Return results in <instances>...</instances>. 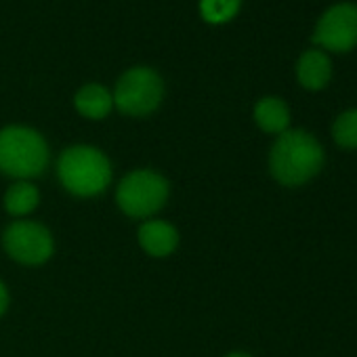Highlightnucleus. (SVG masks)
<instances>
[{
    "mask_svg": "<svg viewBox=\"0 0 357 357\" xmlns=\"http://www.w3.org/2000/svg\"><path fill=\"white\" fill-rule=\"evenodd\" d=\"M112 162L93 145H72L59 153L57 178L66 192L76 198H95L112 183Z\"/></svg>",
    "mask_w": 357,
    "mask_h": 357,
    "instance_id": "f03ea898",
    "label": "nucleus"
},
{
    "mask_svg": "<svg viewBox=\"0 0 357 357\" xmlns=\"http://www.w3.org/2000/svg\"><path fill=\"white\" fill-rule=\"evenodd\" d=\"M321 143L303 128H288L278 135L269 151V172L284 188H301L324 166Z\"/></svg>",
    "mask_w": 357,
    "mask_h": 357,
    "instance_id": "f257e3e1",
    "label": "nucleus"
},
{
    "mask_svg": "<svg viewBox=\"0 0 357 357\" xmlns=\"http://www.w3.org/2000/svg\"><path fill=\"white\" fill-rule=\"evenodd\" d=\"M3 248L15 263L38 267L53 257L55 240L49 227H45L43 223L17 219L3 231Z\"/></svg>",
    "mask_w": 357,
    "mask_h": 357,
    "instance_id": "423d86ee",
    "label": "nucleus"
},
{
    "mask_svg": "<svg viewBox=\"0 0 357 357\" xmlns=\"http://www.w3.org/2000/svg\"><path fill=\"white\" fill-rule=\"evenodd\" d=\"M9 305H11L9 288H7V284H5L3 280H0V315H5V313H7Z\"/></svg>",
    "mask_w": 357,
    "mask_h": 357,
    "instance_id": "2eb2a0df",
    "label": "nucleus"
},
{
    "mask_svg": "<svg viewBox=\"0 0 357 357\" xmlns=\"http://www.w3.org/2000/svg\"><path fill=\"white\" fill-rule=\"evenodd\" d=\"M242 7V0H200V17L211 26H221L231 22Z\"/></svg>",
    "mask_w": 357,
    "mask_h": 357,
    "instance_id": "ddd939ff",
    "label": "nucleus"
},
{
    "mask_svg": "<svg viewBox=\"0 0 357 357\" xmlns=\"http://www.w3.org/2000/svg\"><path fill=\"white\" fill-rule=\"evenodd\" d=\"M5 211L15 217V219H24L30 213H34L40 204V192L32 181H15L7 194H5Z\"/></svg>",
    "mask_w": 357,
    "mask_h": 357,
    "instance_id": "f8f14e48",
    "label": "nucleus"
},
{
    "mask_svg": "<svg viewBox=\"0 0 357 357\" xmlns=\"http://www.w3.org/2000/svg\"><path fill=\"white\" fill-rule=\"evenodd\" d=\"M225 357H252V355L246 353V351H231V353H227Z\"/></svg>",
    "mask_w": 357,
    "mask_h": 357,
    "instance_id": "dca6fc26",
    "label": "nucleus"
},
{
    "mask_svg": "<svg viewBox=\"0 0 357 357\" xmlns=\"http://www.w3.org/2000/svg\"><path fill=\"white\" fill-rule=\"evenodd\" d=\"M74 107L86 120H103L114 109V95L103 84L91 82L78 89L74 95Z\"/></svg>",
    "mask_w": 357,
    "mask_h": 357,
    "instance_id": "9d476101",
    "label": "nucleus"
},
{
    "mask_svg": "<svg viewBox=\"0 0 357 357\" xmlns=\"http://www.w3.org/2000/svg\"><path fill=\"white\" fill-rule=\"evenodd\" d=\"M332 137L342 149H357V109H347L334 120Z\"/></svg>",
    "mask_w": 357,
    "mask_h": 357,
    "instance_id": "4468645a",
    "label": "nucleus"
},
{
    "mask_svg": "<svg viewBox=\"0 0 357 357\" xmlns=\"http://www.w3.org/2000/svg\"><path fill=\"white\" fill-rule=\"evenodd\" d=\"M255 122L263 132L282 135L290 126V109L278 97H263L255 105Z\"/></svg>",
    "mask_w": 357,
    "mask_h": 357,
    "instance_id": "9b49d317",
    "label": "nucleus"
},
{
    "mask_svg": "<svg viewBox=\"0 0 357 357\" xmlns=\"http://www.w3.org/2000/svg\"><path fill=\"white\" fill-rule=\"evenodd\" d=\"M51 162V151L47 139L30 126L11 124L0 128V172L30 181L40 176Z\"/></svg>",
    "mask_w": 357,
    "mask_h": 357,
    "instance_id": "7ed1b4c3",
    "label": "nucleus"
},
{
    "mask_svg": "<svg viewBox=\"0 0 357 357\" xmlns=\"http://www.w3.org/2000/svg\"><path fill=\"white\" fill-rule=\"evenodd\" d=\"M313 43L326 51L347 53L357 47V5L338 3L317 22Z\"/></svg>",
    "mask_w": 357,
    "mask_h": 357,
    "instance_id": "0eeeda50",
    "label": "nucleus"
},
{
    "mask_svg": "<svg viewBox=\"0 0 357 357\" xmlns=\"http://www.w3.org/2000/svg\"><path fill=\"white\" fill-rule=\"evenodd\" d=\"M178 231L172 223L162 219H147L141 223L137 242L145 255L153 259H166L178 248Z\"/></svg>",
    "mask_w": 357,
    "mask_h": 357,
    "instance_id": "6e6552de",
    "label": "nucleus"
},
{
    "mask_svg": "<svg viewBox=\"0 0 357 357\" xmlns=\"http://www.w3.org/2000/svg\"><path fill=\"white\" fill-rule=\"evenodd\" d=\"M296 78L307 91H321L332 78V63L319 49L305 51L296 63Z\"/></svg>",
    "mask_w": 357,
    "mask_h": 357,
    "instance_id": "1a4fd4ad",
    "label": "nucleus"
},
{
    "mask_svg": "<svg viewBox=\"0 0 357 357\" xmlns=\"http://www.w3.org/2000/svg\"><path fill=\"white\" fill-rule=\"evenodd\" d=\"M114 107L130 118L153 114L164 101V80L153 68L137 66L126 70L114 89Z\"/></svg>",
    "mask_w": 357,
    "mask_h": 357,
    "instance_id": "39448f33",
    "label": "nucleus"
},
{
    "mask_svg": "<svg viewBox=\"0 0 357 357\" xmlns=\"http://www.w3.org/2000/svg\"><path fill=\"white\" fill-rule=\"evenodd\" d=\"M170 196V183L164 174L151 168L126 172L116 188V204L130 219H153Z\"/></svg>",
    "mask_w": 357,
    "mask_h": 357,
    "instance_id": "20e7f679",
    "label": "nucleus"
}]
</instances>
